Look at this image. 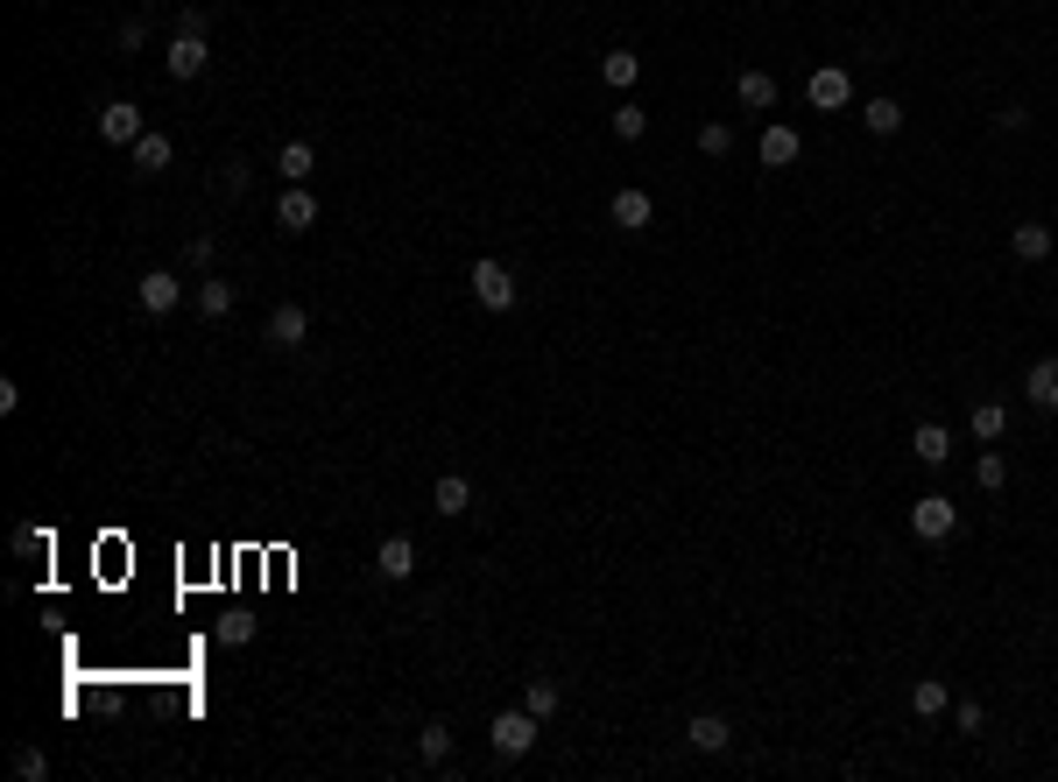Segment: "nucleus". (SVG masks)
I'll use <instances>...</instances> for the list:
<instances>
[{"label":"nucleus","mask_w":1058,"mask_h":782,"mask_svg":"<svg viewBox=\"0 0 1058 782\" xmlns=\"http://www.w3.org/2000/svg\"><path fill=\"white\" fill-rule=\"evenodd\" d=\"M487 733H495V755H530V747H536V733H544V719H536L530 712V705H515V712H495V726H487Z\"/></svg>","instance_id":"f257e3e1"},{"label":"nucleus","mask_w":1058,"mask_h":782,"mask_svg":"<svg viewBox=\"0 0 1058 782\" xmlns=\"http://www.w3.org/2000/svg\"><path fill=\"white\" fill-rule=\"evenodd\" d=\"M466 282H473V304H481V310H495V318H501V310H515V276L501 261H473Z\"/></svg>","instance_id":"f03ea898"},{"label":"nucleus","mask_w":1058,"mask_h":782,"mask_svg":"<svg viewBox=\"0 0 1058 782\" xmlns=\"http://www.w3.org/2000/svg\"><path fill=\"white\" fill-rule=\"evenodd\" d=\"M911 529L925 536V543H946V536L960 529V508H952L946 493H925V501H911Z\"/></svg>","instance_id":"7ed1b4c3"},{"label":"nucleus","mask_w":1058,"mask_h":782,"mask_svg":"<svg viewBox=\"0 0 1058 782\" xmlns=\"http://www.w3.org/2000/svg\"><path fill=\"white\" fill-rule=\"evenodd\" d=\"M142 107L134 99H113V107H99V142H113V148H134L142 142Z\"/></svg>","instance_id":"20e7f679"},{"label":"nucleus","mask_w":1058,"mask_h":782,"mask_svg":"<svg viewBox=\"0 0 1058 782\" xmlns=\"http://www.w3.org/2000/svg\"><path fill=\"white\" fill-rule=\"evenodd\" d=\"M162 64H170V78H205V64H212V36H170Z\"/></svg>","instance_id":"39448f33"},{"label":"nucleus","mask_w":1058,"mask_h":782,"mask_svg":"<svg viewBox=\"0 0 1058 782\" xmlns=\"http://www.w3.org/2000/svg\"><path fill=\"white\" fill-rule=\"evenodd\" d=\"M304 339H311V310L304 304H276V310H268V345H276V353H296Z\"/></svg>","instance_id":"423d86ee"},{"label":"nucleus","mask_w":1058,"mask_h":782,"mask_svg":"<svg viewBox=\"0 0 1058 782\" xmlns=\"http://www.w3.org/2000/svg\"><path fill=\"white\" fill-rule=\"evenodd\" d=\"M134 296H142V310H148V318H170V310L184 304V282H177L170 268H156V276H142V282H134Z\"/></svg>","instance_id":"0eeeda50"},{"label":"nucleus","mask_w":1058,"mask_h":782,"mask_svg":"<svg viewBox=\"0 0 1058 782\" xmlns=\"http://www.w3.org/2000/svg\"><path fill=\"white\" fill-rule=\"evenodd\" d=\"M804 99H812L818 113H840L847 99H854V78H847L840 64H826V71H812V85H804Z\"/></svg>","instance_id":"6e6552de"},{"label":"nucleus","mask_w":1058,"mask_h":782,"mask_svg":"<svg viewBox=\"0 0 1058 782\" xmlns=\"http://www.w3.org/2000/svg\"><path fill=\"white\" fill-rule=\"evenodd\" d=\"M607 219H615L621 225V233H643V225L649 219H657V198H649V191H615V198H607Z\"/></svg>","instance_id":"1a4fd4ad"},{"label":"nucleus","mask_w":1058,"mask_h":782,"mask_svg":"<svg viewBox=\"0 0 1058 782\" xmlns=\"http://www.w3.org/2000/svg\"><path fill=\"white\" fill-rule=\"evenodd\" d=\"M276 225H282V233H311V225H318V198H311L304 184H290L282 205H276Z\"/></svg>","instance_id":"9d476101"},{"label":"nucleus","mask_w":1058,"mask_h":782,"mask_svg":"<svg viewBox=\"0 0 1058 782\" xmlns=\"http://www.w3.org/2000/svg\"><path fill=\"white\" fill-rule=\"evenodd\" d=\"M798 156H804L798 127H783V120H769V127H763V170H791Z\"/></svg>","instance_id":"9b49d317"},{"label":"nucleus","mask_w":1058,"mask_h":782,"mask_svg":"<svg viewBox=\"0 0 1058 782\" xmlns=\"http://www.w3.org/2000/svg\"><path fill=\"white\" fill-rule=\"evenodd\" d=\"M430 508H438V515H466V508H473V479H466V473H438V487H430Z\"/></svg>","instance_id":"f8f14e48"},{"label":"nucleus","mask_w":1058,"mask_h":782,"mask_svg":"<svg viewBox=\"0 0 1058 782\" xmlns=\"http://www.w3.org/2000/svg\"><path fill=\"white\" fill-rule=\"evenodd\" d=\"M375 571H381L389 585H402V578L416 571V543H410V536H389V543L375 550Z\"/></svg>","instance_id":"ddd939ff"},{"label":"nucleus","mask_w":1058,"mask_h":782,"mask_svg":"<svg viewBox=\"0 0 1058 782\" xmlns=\"http://www.w3.org/2000/svg\"><path fill=\"white\" fill-rule=\"evenodd\" d=\"M684 741H692V747H698V755H720V747H727V741H734V726H727V719H720V712H698V719H692V726H684Z\"/></svg>","instance_id":"4468645a"},{"label":"nucleus","mask_w":1058,"mask_h":782,"mask_svg":"<svg viewBox=\"0 0 1058 782\" xmlns=\"http://www.w3.org/2000/svg\"><path fill=\"white\" fill-rule=\"evenodd\" d=\"M911 451H917V465H946L952 459V430L946 424H917L911 430Z\"/></svg>","instance_id":"2eb2a0df"},{"label":"nucleus","mask_w":1058,"mask_h":782,"mask_svg":"<svg viewBox=\"0 0 1058 782\" xmlns=\"http://www.w3.org/2000/svg\"><path fill=\"white\" fill-rule=\"evenodd\" d=\"M1023 395H1031V410H1058V359H1037L1023 374Z\"/></svg>","instance_id":"dca6fc26"},{"label":"nucleus","mask_w":1058,"mask_h":782,"mask_svg":"<svg viewBox=\"0 0 1058 782\" xmlns=\"http://www.w3.org/2000/svg\"><path fill=\"white\" fill-rule=\"evenodd\" d=\"M1009 247H1017V261H1045V254H1051V225L1045 219H1023L1017 233H1009Z\"/></svg>","instance_id":"f3484780"},{"label":"nucleus","mask_w":1058,"mask_h":782,"mask_svg":"<svg viewBox=\"0 0 1058 782\" xmlns=\"http://www.w3.org/2000/svg\"><path fill=\"white\" fill-rule=\"evenodd\" d=\"M127 156H134V170H148V176H156V170H170V156H177V148H170V134H156V127H148L142 142L127 148Z\"/></svg>","instance_id":"a211bd4d"},{"label":"nucleus","mask_w":1058,"mask_h":782,"mask_svg":"<svg viewBox=\"0 0 1058 782\" xmlns=\"http://www.w3.org/2000/svg\"><path fill=\"white\" fill-rule=\"evenodd\" d=\"M734 93H741V107H755V113H769V107H777V78H769V71H741V78H734Z\"/></svg>","instance_id":"6ab92c4d"},{"label":"nucleus","mask_w":1058,"mask_h":782,"mask_svg":"<svg viewBox=\"0 0 1058 782\" xmlns=\"http://www.w3.org/2000/svg\"><path fill=\"white\" fill-rule=\"evenodd\" d=\"M311 170H318V148H311V142H282V156H276V176H290V184H304Z\"/></svg>","instance_id":"aec40b11"},{"label":"nucleus","mask_w":1058,"mask_h":782,"mask_svg":"<svg viewBox=\"0 0 1058 782\" xmlns=\"http://www.w3.org/2000/svg\"><path fill=\"white\" fill-rule=\"evenodd\" d=\"M198 310H205V325H219V318H233V282H219V276H205V282H198Z\"/></svg>","instance_id":"412c9836"},{"label":"nucleus","mask_w":1058,"mask_h":782,"mask_svg":"<svg viewBox=\"0 0 1058 782\" xmlns=\"http://www.w3.org/2000/svg\"><path fill=\"white\" fill-rule=\"evenodd\" d=\"M911 712L917 719H946V676H917V684H911Z\"/></svg>","instance_id":"4be33fe9"},{"label":"nucleus","mask_w":1058,"mask_h":782,"mask_svg":"<svg viewBox=\"0 0 1058 782\" xmlns=\"http://www.w3.org/2000/svg\"><path fill=\"white\" fill-rule=\"evenodd\" d=\"M600 78L615 85V93H629V85L643 78V57H629V50H607V57H600Z\"/></svg>","instance_id":"5701e85b"},{"label":"nucleus","mask_w":1058,"mask_h":782,"mask_svg":"<svg viewBox=\"0 0 1058 782\" xmlns=\"http://www.w3.org/2000/svg\"><path fill=\"white\" fill-rule=\"evenodd\" d=\"M607 127H615V142H643V134H649V107H635V99H621Z\"/></svg>","instance_id":"b1692460"},{"label":"nucleus","mask_w":1058,"mask_h":782,"mask_svg":"<svg viewBox=\"0 0 1058 782\" xmlns=\"http://www.w3.org/2000/svg\"><path fill=\"white\" fill-rule=\"evenodd\" d=\"M1002 430H1009V410H1002V402H974V438L981 444H1002Z\"/></svg>","instance_id":"393cba45"},{"label":"nucleus","mask_w":1058,"mask_h":782,"mask_svg":"<svg viewBox=\"0 0 1058 782\" xmlns=\"http://www.w3.org/2000/svg\"><path fill=\"white\" fill-rule=\"evenodd\" d=\"M861 127H868V134H897L903 107H897V99H868V107H861Z\"/></svg>","instance_id":"a878e982"},{"label":"nucleus","mask_w":1058,"mask_h":782,"mask_svg":"<svg viewBox=\"0 0 1058 782\" xmlns=\"http://www.w3.org/2000/svg\"><path fill=\"white\" fill-rule=\"evenodd\" d=\"M212 635L227 642V649H247V642H255V621H247V613H219V621H212Z\"/></svg>","instance_id":"bb28decb"},{"label":"nucleus","mask_w":1058,"mask_h":782,"mask_svg":"<svg viewBox=\"0 0 1058 782\" xmlns=\"http://www.w3.org/2000/svg\"><path fill=\"white\" fill-rule=\"evenodd\" d=\"M523 705H530L536 719H550V712H558V684H550V676H530V684H523Z\"/></svg>","instance_id":"cd10ccee"},{"label":"nucleus","mask_w":1058,"mask_h":782,"mask_svg":"<svg viewBox=\"0 0 1058 782\" xmlns=\"http://www.w3.org/2000/svg\"><path fill=\"white\" fill-rule=\"evenodd\" d=\"M416 755H424V761H445V755H452V733H445V719H430V726L416 733Z\"/></svg>","instance_id":"c85d7f7f"},{"label":"nucleus","mask_w":1058,"mask_h":782,"mask_svg":"<svg viewBox=\"0 0 1058 782\" xmlns=\"http://www.w3.org/2000/svg\"><path fill=\"white\" fill-rule=\"evenodd\" d=\"M974 479H981L988 493H1002V479H1009V459H1002V451H981V459H974Z\"/></svg>","instance_id":"c756f323"},{"label":"nucleus","mask_w":1058,"mask_h":782,"mask_svg":"<svg viewBox=\"0 0 1058 782\" xmlns=\"http://www.w3.org/2000/svg\"><path fill=\"white\" fill-rule=\"evenodd\" d=\"M698 148H706V156H734V127H727V120H706V127H698Z\"/></svg>","instance_id":"7c9ffc66"},{"label":"nucleus","mask_w":1058,"mask_h":782,"mask_svg":"<svg viewBox=\"0 0 1058 782\" xmlns=\"http://www.w3.org/2000/svg\"><path fill=\"white\" fill-rule=\"evenodd\" d=\"M42 550H50V529L22 522V529H14V558H42Z\"/></svg>","instance_id":"2f4dec72"},{"label":"nucleus","mask_w":1058,"mask_h":782,"mask_svg":"<svg viewBox=\"0 0 1058 782\" xmlns=\"http://www.w3.org/2000/svg\"><path fill=\"white\" fill-rule=\"evenodd\" d=\"M952 726H960V733H988V712L966 698V705H952Z\"/></svg>","instance_id":"473e14b6"},{"label":"nucleus","mask_w":1058,"mask_h":782,"mask_svg":"<svg viewBox=\"0 0 1058 782\" xmlns=\"http://www.w3.org/2000/svg\"><path fill=\"white\" fill-rule=\"evenodd\" d=\"M14 775H28V782H42V775H50V761H42V747H22V755H14Z\"/></svg>","instance_id":"72a5a7b5"},{"label":"nucleus","mask_w":1058,"mask_h":782,"mask_svg":"<svg viewBox=\"0 0 1058 782\" xmlns=\"http://www.w3.org/2000/svg\"><path fill=\"white\" fill-rule=\"evenodd\" d=\"M177 36H212V14H205V8H184V14H177Z\"/></svg>","instance_id":"f704fd0d"},{"label":"nucleus","mask_w":1058,"mask_h":782,"mask_svg":"<svg viewBox=\"0 0 1058 782\" xmlns=\"http://www.w3.org/2000/svg\"><path fill=\"white\" fill-rule=\"evenodd\" d=\"M184 261H191V268H212V233H198V240H191V247H184Z\"/></svg>","instance_id":"c9c22d12"}]
</instances>
